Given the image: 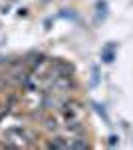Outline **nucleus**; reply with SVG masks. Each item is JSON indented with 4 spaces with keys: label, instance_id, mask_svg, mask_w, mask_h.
<instances>
[{
    "label": "nucleus",
    "instance_id": "obj_1",
    "mask_svg": "<svg viewBox=\"0 0 133 150\" xmlns=\"http://www.w3.org/2000/svg\"><path fill=\"white\" fill-rule=\"evenodd\" d=\"M64 118H66L68 122H74V120H79V116H81V106L79 104H76V102H68V104H64Z\"/></svg>",
    "mask_w": 133,
    "mask_h": 150
}]
</instances>
